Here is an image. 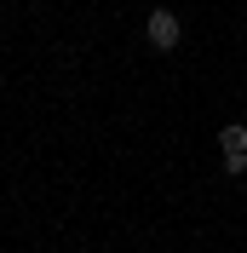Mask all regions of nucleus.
Instances as JSON below:
<instances>
[{
	"label": "nucleus",
	"instance_id": "1",
	"mask_svg": "<svg viewBox=\"0 0 247 253\" xmlns=\"http://www.w3.org/2000/svg\"><path fill=\"white\" fill-rule=\"evenodd\" d=\"M144 35H150V46H155V52H172L178 41H184V29H178V12L155 6V12L144 17Z\"/></svg>",
	"mask_w": 247,
	"mask_h": 253
},
{
	"label": "nucleus",
	"instance_id": "2",
	"mask_svg": "<svg viewBox=\"0 0 247 253\" xmlns=\"http://www.w3.org/2000/svg\"><path fill=\"white\" fill-rule=\"evenodd\" d=\"M218 150H224V161H242V156H247V126L230 121L224 132H218Z\"/></svg>",
	"mask_w": 247,
	"mask_h": 253
}]
</instances>
